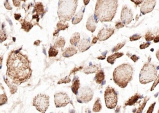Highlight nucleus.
Wrapping results in <instances>:
<instances>
[{
	"instance_id": "nucleus-2",
	"label": "nucleus",
	"mask_w": 159,
	"mask_h": 113,
	"mask_svg": "<svg viewBox=\"0 0 159 113\" xmlns=\"http://www.w3.org/2000/svg\"><path fill=\"white\" fill-rule=\"evenodd\" d=\"M118 8V0H98L95 16L101 22L111 21Z\"/></svg>"
},
{
	"instance_id": "nucleus-9",
	"label": "nucleus",
	"mask_w": 159,
	"mask_h": 113,
	"mask_svg": "<svg viewBox=\"0 0 159 113\" xmlns=\"http://www.w3.org/2000/svg\"><path fill=\"white\" fill-rule=\"evenodd\" d=\"M70 98L65 92H58L54 95V102L56 108L65 107L70 102Z\"/></svg>"
},
{
	"instance_id": "nucleus-38",
	"label": "nucleus",
	"mask_w": 159,
	"mask_h": 113,
	"mask_svg": "<svg viewBox=\"0 0 159 113\" xmlns=\"http://www.w3.org/2000/svg\"><path fill=\"white\" fill-rule=\"evenodd\" d=\"M150 45V43H149V42L143 43V44H142V45H140V49H144L145 48H148Z\"/></svg>"
},
{
	"instance_id": "nucleus-21",
	"label": "nucleus",
	"mask_w": 159,
	"mask_h": 113,
	"mask_svg": "<svg viewBox=\"0 0 159 113\" xmlns=\"http://www.w3.org/2000/svg\"><path fill=\"white\" fill-rule=\"evenodd\" d=\"M99 71V67L97 65H91L84 68L83 71L85 74H92V73L97 72Z\"/></svg>"
},
{
	"instance_id": "nucleus-14",
	"label": "nucleus",
	"mask_w": 159,
	"mask_h": 113,
	"mask_svg": "<svg viewBox=\"0 0 159 113\" xmlns=\"http://www.w3.org/2000/svg\"><path fill=\"white\" fill-rule=\"evenodd\" d=\"M98 19L96 18L95 16H91L88 19L87 23V29L88 31L91 33L95 32L96 28H97V23L98 22Z\"/></svg>"
},
{
	"instance_id": "nucleus-47",
	"label": "nucleus",
	"mask_w": 159,
	"mask_h": 113,
	"mask_svg": "<svg viewBox=\"0 0 159 113\" xmlns=\"http://www.w3.org/2000/svg\"><path fill=\"white\" fill-rule=\"evenodd\" d=\"M154 42L155 43H157L159 42V35H157V36H155L154 39Z\"/></svg>"
},
{
	"instance_id": "nucleus-55",
	"label": "nucleus",
	"mask_w": 159,
	"mask_h": 113,
	"mask_svg": "<svg viewBox=\"0 0 159 113\" xmlns=\"http://www.w3.org/2000/svg\"><path fill=\"white\" fill-rule=\"evenodd\" d=\"M158 113H159V110H158Z\"/></svg>"
},
{
	"instance_id": "nucleus-43",
	"label": "nucleus",
	"mask_w": 159,
	"mask_h": 113,
	"mask_svg": "<svg viewBox=\"0 0 159 113\" xmlns=\"http://www.w3.org/2000/svg\"><path fill=\"white\" fill-rule=\"evenodd\" d=\"M131 59L134 62H137V61L139 60V58L138 57V56H137L136 55H132V56H131Z\"/></svg>"
},
{
	"instance_id": "nucleus-50",
	"label": "nucleus",
	"mask_w": 159,
	"mask_h": 113,
	"mask_svg": "<svg viewBox=\"0 0 159 113\" xmlns=\"http://www.w3.org/2000/svg\"><path fill=\"white\" fill-rule=\"evenodd\" d=\"M59 31H60L57 29V30L55 31V32L54 33V34H53V35H54V36H57L58 35V33H59Z\"/></svg>"
},
{
	"instance_id": "nucleus-29",
	"label": "nucleus",
	"mask_w": 159,
	"mask_h": 113,
	"mask_svg": "<svg viewBox=\"0 0 159 113\" xmlns=\"http://www.w3.org/2000/svg\"><path fill=\"white\" fill-rule=\"evenodd\" d=\"M65 22H62V21H59L58 22L57 25V28L58 29L59 31H62V30H65L68 28V24L67 23H64Z\"/></svg>"
},
{
	"instance_id": "nucleus-23",
	"label": "nucleus",
	"mask_w": 159,
	"mask_h": 113,
	"mask_svg": "<svg viewBox=\"0 0 159 113\" xmlns=\"http://www.w3.org/2000/svg\"><path fill=\"white\" fill-rule=\"evenodd\" d=\"M5 82L6 83V84L8 86V87L10 89V92L12 94H14V93L17 91V86L15 85V84L12 81H10L7 78H5Z\"/></svg>"
},
{
	"instance_id": "nucleus-26",
	"label": "nucleus",
	"mask_w": 159,
	"mask_h": 113,
	"mask_svg": "<svg viewBox=\"0 0 159 113\" xmlns=\"http://www.w3.org/2000/svg\"><path fill=\"white\" fill-rule=\"evenodd\" d=\"M65 45V40L64 38L63 37H60L59 38H58L54 43V46L55 47L58 48H64Z\"/></svg>"
},
{
	"instance_id": "nucleus-42",
	"label": "nucleus",
	"mask_w": 159,
	"mask_h": 113,
	"mask_svg": "<svg viewBox=\"0 0 159 113\" xmlns=\"http://www.w3.org/2000/svg\"><path fill=\"white\" fill-rule=\"evenodd\" d=\"M13 4L16 7H19L21 5V0H12Z\"/></svg>"
},
{
	"instance_id": "nucleus-41",
	"label": "nucleus",
	"mask_w": 159,
	"mask_h": 113,
	"mask_svg": "<svg viewBox=\"0 0 159 113\" xmlns=\"http://www.w3.org/2000/svg\"><path fill=\"white\" fill-rule=\"evenodd\" d=\"M155 104H156V103L154 102L153 104H152L150 106V107H149L147 111V113H152V112H153V111H154V106H155Z\"/></svg>"
},
{
	"instance_id": "nucleus-15",
	"label": "nucleus",
	"mask_w": 159,
	"mask_h": 113,
	"mask_svg": "<svg viewBox=\"0 0 159 113\" xmlns=\"http://www.w3.org/2000/svg\"><path fill=\"white\" fill-rule=\"evenodd\" d=\"M77 49L75 47H68L65 49V51L63 53V56L65 58H69L77 54Z\"/></svg>"
},
{
	"instance_id": "nucleus-8",
	"label": "nucleus",
	"mask_w": 159,
	"mask_h": 113,
	"mask_svg": "<svg viewBox=\"0 0 159 113\" xmlns=\"http://www.w3.org/2000/svg\"><path fill=\"white\" fill-rule=\"evenodd\" d=\"M93 96V91L92 89L88 86H85L81 88L78 91L77 94V101L80 103H87L91 101Z\"/></svg>"
},
{
	"instance_id": "nucleus-52",
	"label": "nucleus",
	"mask_w": 159,
	"mask_h": 113,
	"mask_svg": "<svg viewBox=\"0 0 159 113\" xmlns=\"http://www.w3.org/2000/svg\"><path fill=\"white\" fill-rule=\"evenodd\" d=\"M89 1H90V0H83V2H84L85 5V6H86V5H87L88 4V3H89Z\"/></svg>"
},
{
	"instance_id": "nucleus-16",
	"label": "nucleus",
	"mask_w": 159,
	"mask_h": 113,
	"mask_svg": "<svg viewBox=\"0 0 159 113\" xmlns=\"http://www.w3.org/2000/svg\"><path fill=\"white\" fill-rule=\"evenodd\" d=\"M80 82L78 77H75L74 80H73V83L72 85V91L74 92V94L77 95L78 92V90L80 89Z\"/></svg>"
},
{
	"instance_id": "nucleus-48",
	"label": "nucleus",
	"mask_w": 159,
	"mask_h": 113,
	"mask_svg": "<svg viewBox=\"0 0 159 113\" xmlns=\"http://www.w3.org/2000/svg\"><path fill=\"white\" fill-rule=\"evenodd\" d=\"M21 17V15H19V14H15L14 15V18L15 19H16V20H19V19H20V18Z\"/></svg>"
},
{
	"instance_id": "nucleus-24",
	"label": "nucleus",
	"mask_w": 159,
	"mask_h": 113,
	"mask_svg": "<svg viewBox=\"0 0 159 113\" xmlns=\"http://www.w3.org/2000/svg\"><path fill=\"white\" fill-rule=\"evenodd\" d=\"M80 35L79 33H75L74 34H73V35L72 36L70 40V44L72 46H77V45L80 42Z\"/></svg>"
},
{
	"instance_id": "nucleus-33",
	"label": "nucleus",
	"mask_w": 159,
	"mask_h": 113,
	"mask_svg": "<svg viewBox=\"0 0 159 113\" xmlns=\"http://www.w3.org/2000/svg\"><path fill=\"white\" fill-rule=\"evenodd\" d=\"M125 41H124V42H122L121 43H119V44H118L113 49H112V51L113 53L118 51V50L121 49L122 47H123V46L125 45Z\"/></svg>"
},
{
	"instance_id": "nucleus-22",
	"label": "nucleus",
	"mask_w": 159,
	"mask_h": 113,
	"mask_svg": "<svg viewBox=\"0 0 159 113\" xmlns=\"http://www.w3.org/2000/svg\"><path fill=\"white\" fill-rule=\"evenodd\" d=\"M85 9L83 8V9L80 11L77 15H76L74 18L72 19V23L74 25H77L78 23H79L82 20L83 16V13H84Z\"/></svg>"
},
{
	"instance_id": "nucleus-35",
	"label": "nucleus",
	"mask_w": 159,
	"mask_h": 113,
	"mask_svg": "<svg viewBox=\"0 0 159 113\" xmlns=\"http://www.w3.org/2000/svg\"><path fill=\"white\" fill-rule=\"evenodd\" d=\"M158 83H159V74L157 76V77L156 78V79H155V81L154 82V84L153 85H152V88L150 89V91H154V89L155 88V87L158 84Z\"/></svg>"
},
{
	"instance_id": "nucleus-19",
	"label": "nucleus",
	"mask_w": 159,
	"mask_h": 113,
	"mask_svg": "<svg viewBox=\"0 0 159 113\" xmlns=\"http://www.w3.org/2000/svg\"><path fill=\"white\" fill-rule=\"evenodd\" d=\"M123 55H124L123 53H114V54L108 56V58H107V61H108V62L109 63V64H114L115 61H116V59L117 58L122 57V56Z\"/></svg>"
},
{
	"instance_id": "nucleus-51",
	"label": "nucleus",
	"mask_w": 159,
	"mask_h": 113,
	"mask_svg": "<svg viewBox=\"0 0 159 113\" xmlns=\"http://www.w3.org/2000/svg\"><path fill=\"white\" fill-rule=\"evenodd\" d=\"M40 43H41V41L40 40H37V41H35L34 43V45H35V46H39Z\"/></svg>"
},
{
	"instance_id": "nucleus-11",
	"label": "nucleus",
	"mask_w": 159,
	"mask_h": 113,
	"mask_svg": "<svg viewBox=\"0 0 159 113\" xmlns=\"http://www.w3.org/2000/svg\"><path fill=\"white\" fill-rule=\"evenodd\" d=\"M121 19L122 22L126 25L129 24L132 21V19H133V15H132V11L127 6H125L122 8Z\"/></svg>"
},
{
	"instance_id": "nucleus-27",
	"label": "nucleus",
	"mask_w": 159,
	"mask_h": 113,
	"mask_svg": "<svg viewBox=\"0 0 159 113\" xmlns=\"http://www.w3.org/2000/svg\"><path fill=\"white\" fill-rule=\"evenodd\" d=\"M58 51L55 46H52L49 49V57H55L58 55Z\"/></svg>"
},
{
	"instance_id": "nucleus-36",
	"label": "nucleus",
	"mask_w": 159,
	"mask_h": 113,
	"mask_svg": "<svg viewBox=\"0 0 159 113\" xmlns=\"http://www.w3.org/2000/svg\"><path fill=\"white\" fill-rule=\"evenodd\" d=\"M142 36L141 35H137V34H135L133 36H132L130 37V41H137V40H139V39H140L141 38Z\"/></svg>"
},
{
	"instance_id": "nucleus-6",
	"label": "nucleus",
	"mask_w": 159,
	"mask_h": 113,
	"mask_svg": "<svg viewBox=\"0 0 159 113\" xmlns=\"http://www.w3.org/2000/svg\"><path fill=\"white\" fill-rule=\"evenodd\" d=\"M106 106L108 109H114L117 106L118 94L113 88L108 86L104 91Z\"/></svg>"
},
{
	"instance_id": "nucleus-7",
	"label": "nucleus",
	"mask_w": 159,
	"mask_h": 113,
	"mask_svg": "<svg viewBox=\"0 0 159 113\" xmlns=\"http://www.w3.org/2000/svg\"><path fill=\"white\" fill-rule=\"evenodd\" d=\"M33 106L39 112H46L49 106V97L45 94H38L33 99Z\"/></svg>"
},
{
	"instance_id": "nucleus-13",
	"label": "nucleus",
	"mask_w": 159,
	"mask_h": 113,
	"mask_svg": "<svg viewBox=\"0 0 159 113\" xmlns=\"http://www.w3.org/2000/svg\"><path fill=\"white\" fill-rule=\"evenodd\" d=\"M90 47H91L90 40H89V39H86V38H83L77 45V48L78 49V50L80 52L86 51Z\"/></svg>"
},
{
	"instance_id": "nucleus-46",
	"label": "nucleus",
	"mask_w": 159,
	"mask_h": 113,
	"mask_svg": "<svg viewBox=\"0 0 159 113\" xmlns=\"http://www.w3.org/2000/svg\"><path fill=\"white\" fill-rule=\"evenodd\" d=\"M106 53H107V51H105L104 53H102V55L101 56H99V57L98 58V59H104L106 58Z\"/></svg>"
},
{
	"instance_id": "nucleus-12",
	"label": "nucleus",
	"mask_w": 159,
	"mask_h": 113,
	"mask_svg": "<svg viewBox=\"0 0 159 113\" xmlns=\"http://www.w3.org/2000/svg\"><path fill=\"white\" fill-rule=\"evenodd\" d=\"M114 30L112 28H102L98 33L97 38L100 41L106 40L114 34Z\"/></svg>"
},
{
	"instance_id": "nucleus-4",
	"label": "nucleus",
	"mask_w": 159,
	"mask_h": 113,
	"mask_svg": "<svg viewBox=\"0 0 159 113\" xmlns=\"http://www.w3.org/2000/svg\"><path fill=\"white\" fill-rule=\"evenodd\" d=\"M78 0H60L59 1L58 15L62 22L70 21L74 16L77 7Z\"/></svg>"
},
{
	"instance_id": "nucleus-34",
	"label": "nucleus",
	"mask_w": 159,
	"mask_h": 113,
	"mask_svg": "<svg viewBox=\"0 0 159 113\" xmlns=\"http://www.w3.org/2000/svg\"><path fill=\"white\" fill-rule=\"evenodd\" d=\"M70 81H71V79L70 78V76H66L65 78H63L60 81H59L58 82V84H64V83L66 84V83H69Z\"/></svg>"
},
{
	"instance_id": "nucleus-25",
	"label": "nucleus",
	"mask_w": 159,
	"mask_h": 113,
	"mask_svg": "<svg viewBox=\"0 0 159 113\" xmlns=\"http://www.w3.org/2000/svg\"><path fill=\"white\" fill-rule=\"evenodd\" d=\"M33 25L31 23L28 22L26 20H23L21 21V28L26 32H29L32 28Z\"/></svg>"
},
{
	"instance_id": "nucleus-20",
	"label": "nucleus",
	"mask_w": 159,
	"mask_h": 113,
	"mask_svg": "<svg viewBox=\"0 0 159 113\" xmlns=\"http://www.w3.org/2000/svg\"><path fill=\"white\" fill-rule=\"evenodd\" d=\"M33 12H35L37 15H43L44 13V7L42 3H37L34 6V9Z\"/></svg>"
},
{
	"instance_id": "nucleus-54",
	"label": "nucleus",
	"mask_w": 159,
	"mask_h": 113,
	"mask_svg": "<svg viewBox=\"0 0 159 113\" xmlns=\"http://www.w3.org/2000/svg\"><path fill=\"white\" fill-rule=\"evenodd\" d=\"M21 1H24V2H25V1H26V0H21Z\"/></svg>"
},
{
	"instance_id": "nucleus-18",
	"label": "nucleus",
	"mask_w": 159,
	"mask_h": 113,
	"mask_svg": "<svg viewBox=\"0 0 159 113\" xmlns=\"http://www.w3.org/2000/svg\"><path fill=\"white\" fill-rule=\"evenodd\" d=\"M105 79V75L104 71L102 70L98 71L95 77V81L97 84H102L104 82Z\"/></svg>"
},
{
	"instance_id": "nucleus-37",
	"label": "nucleus",
	"mask_w": 159,
	"mask_h": 113,
	"mask_svg": "<svg viewBox=\"0 0 159 113\" xmlns=\"http://www.w3.org/2000/svg\"><path fill=\"white\" fill-rule=\"evenodd\" d=\"M0 36H1V43H2L3 41H5L6 39V33L5 31L2 30L1 31V33H0Z\"/></svg>"
},
{
	"instance_id": "nucleus-45",
	"label": "nucleus",
	"mask_w": 159,
	"mask_h": 113,
	"mask_svg": "<svg viewBox=\"0 0 159 113\" xmlns=\"http://www.w3.org/2000/svg\"><path fill=\"white\" fill-rule=\"evenodd\" d=\"M83 67H80V68H75L74 69H73V70L71 71L70 72V74L69 76H70L71 74H72L73 73H75L77 71H80V70H81V69H82Z\"/></svg>"
},
{
	"instance_id": "nucleus-28",
	"label": "nucleus",
	"mask_w": 159,
	"mask_h": 113,
	"mask_svg": "<svg viewBox=\"0 0 159 113\" xmlns=\"http://www.w3.org/2000/svg\"><path fill=\"white\" fill-rule=\"evenodd\" d=\"M102 108V105L101 103V100L99 99H98L97 101H96L95 104L93 106V111L97 112H99L101 110Z\"/></svg>"
},
{
	"instance_id": "nucleus-39",
	"label": "nucleus",
	"mask_w": 159,
	"mask_h": 113,
	"mask_svg": "<svg viewBox=\"0 0 159 113\" xmlns=\"http://www.w3.org/2000/svg\"><path fill=\"white\" fill-rule=\"evenodd\" d=\"M124 26V23H121V22H117L116 23V29H120V28H123Z\"/></svg>"
},
{
	"instance_id": "nucleus-31",
	"label": "nucleus",
	"mask_w": 159,
	"mask_h": 113,
	"mask_svg": "<svg viewBox=\"0 0 159 113\" xmlns=\"http://www.w3.org/2000/svg\"><path fill=\"white\" fill-rule=\"evenodd\" d=\"M144 37H145V39L147 41H151L152 40H154L155 38L154 34H152V33L150 31H148L146 34H145Z\"/></svg>"
},
{
	"instance_id": "nucleus-3",
	"label": "nucleus",
	"mask_w": 159,
	"mask_h": 113,
	"mask_svg": "<svg viewBox=\"0 0 159 113\" xmlns=\"http://www.w3.org/2000/svg\"><path fill=\"white\" fill-rule=\"evenodd\" d=\"M133 68L129 64H122L114 69L113 80L121 88H125L132 79Z\"/></svg>"
},
{
	"instance_id": "nucleus-40",
	"label": "nucleus",
	"mask_w": 159,
	"mask_h": 113,
	"mask_svg": "<svg viewBox=\"0 0 159 113\" xmlns=\"http://www.w3.org/2000/svg\"><path fill=\"white\" fill-rule=\"evenodd\" d=\"M5 6L6 9H8V10H11L12 9V7L9 3V0H6V1L5 2Z\"/></svg>"
},
{
	"instance_id": "nucleus-49",
	"label": "nucleus",
	"mask_w": 159,
	"mask_h": 113,
	"mask_svg": "<svg viewBox=\"0 0 159 113\" xmlns=\"http://www.w3.org/2000/svg\"><path fill=\"white\" fill-rule=\"evenodd\" d=\"M98 40V39L97 37H94L93 39V41H92V44H96L97 43V41Z\"/></svg>"
},
{
	"instance_id": "nucleus-53",
	"label": "nucleus",
	"mask_w": 159,
	"mask_h": 113,
	"mask_svg": "<svg viewBox=\"0 0 159 113\" xmlns=\"http://www.w3.org/2000/svg\"><path fill=\"white\" fill-rule=\"evenodd\" d=\"M156 57L158 59V60L159 61V49L156 52Z\"/></svg>"
},
{
	"instance_id": "nucleus-17",
	"label": "nucleus",
	"mask_w": 159,
	"mask_h": 113,
	"mask_svg": "<svg viewBox=\"0 0 159 113\" xmlns=\"http://www.w3.org/2000/svg\"><path fill=\"white\" fill-rule=\"evenodd\" d=\"M141 98H142V96L139 94H135L134 96H132L131 98H129L127 101L125 102V106H133Z\"/></svg>"
},
{
	"instance_id": "nucleus-32",
	"label": "nucleus",
	"mask_w": 159,
	"mask_h": 113,
	"mask_svg": "<svg viewBox=\"0 0 159 113\" xmlns=\"http://www.w3.org/2000/svg\"><path fill=\"white\" fill-rule=\"evenodd\" d=\"M7 101H8V98L5 93L0 96V105L2 106L3 104H6V103L7 102Z\"/></svg>"
},
{
	"instance_id": "nucleus-10",
	"label": "nucleus",
	"mask_w": 159,
	"mask_h": 113,
	"mask_svg": "<svg viewBox=\"0 0 159 113\" xmlns=\"http://www.w3.org/2000/svg\"><path fill=\"white\" fill-rule=\"evenodd\" d=\"M155 5L156 0H144L141 8V13L142 15H145L151 12L154 9Z\"/></svg>"
},
{
	"instance_id": "nucleus-1",
	"label": "nucleus",
	"mask_w": 159,
	"mask_h": 113,
	"mask_svg": "<svg viewBox=\"0 0 159 113\" xmlns=\"http://www.w3.org/2000/svg\"><path fill=\"white\" fill-rule=\"evenodd\" d=\"M6 76L16 84H21L30 79L32 70L30 61L26 56L18 51H12L7 60Z\"/></svg>"
},
{
	"instance_id": "nucleus-44",
	"label": "nucleus",
	"mask_w": 159,
	"mask_h": 113,
	"mask_svg": "<svg viewBox=\"0 0 159 113\" xmlns=\"http://www.w3.org/2000/svg\"><path fill=\"white\" fill-rule=\"evenodd\" d=\"M131 1L134 3L136 5H139L140 4H141L142 2H144V0H131Z\"/></svg>"
},
{
	"instance_id": "nucleus-5",
	"label": "nucleus",
	"mask_w": 159,
	"mask_h": 113,
	"mask_svg": "<svg viewBox=\"0 0 159 113\" xmlns=\"http://www.w3.org/2000/svg\"><path fill=\"white\" fill-rule=\"evenodd\" d=\"M157 69L156 66L150 62H147L142 67L140 74L139 81L142 84H148L154 81L157 77Z\"/></svg>"
},
{
	"instance_id": "nucleus-30",
	"label": "nucleus",
	"mask_w": 159,
	"mask_h": 113,
	"mask_svg": "<svg viewBox=\"0 0 159 113\" xmlns=\"http://www.w3.org/2000/svg\"><path fill=\"white\" fill-rule=\"evenodd\" d=\"M148 100H149V98L145 97V99H144L143 102H142V103L141 104V106H139L138 109H137V110L136 111H135V112H142V111H143L144 108H145V105H146L147 102V101H148Z\"/></svg>"
}]
</instances>
